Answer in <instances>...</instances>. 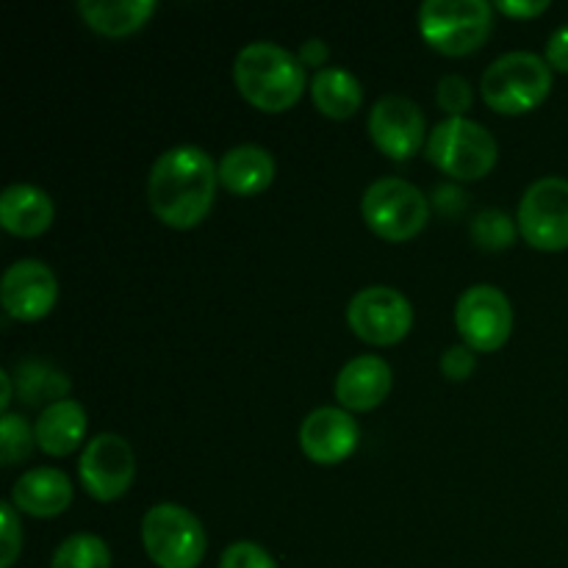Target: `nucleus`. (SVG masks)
<instances>
[{
  "mask_svg": "<svg viewBox=\"0 0 568 568\" xmlns=\"http://www.w3.org/2000/svg\"><path fill=\"white\" fill-rule=\"evenodd\" d=\"M220 186V164L203 148L178 144L161 153L150 166V211L172 231L197 227L214 205Z\"/></svg>",
  "mask_w": 568,
  "mask_h": 568,
  "instance_id": "1",
  "label": "nucleus"
},
{
  "mask_svg": "<svg viewBox=\"0 0 568 568\" xmlns=\"http://www.w3.org/2000/svg\"><path fill=\"white\" fill-rule=\"evenodd\" d=\"M233 81L250 105L266 114H281L303 98L308 75L292 50L277 42H250L236 53Z\"/></svg>",
  "mask_w": 568,
  "mask_h": 568,
  "instance_id": "2",
  "label": "nucleus"
},
{
  "mask_svg": "<svg viewBox=\"0 0 568 568\" xmlns=\"http://www.w3.org/2000/svg\"><path fill=\"white\" fill-rule=\"evenodd\" d=\"M552 67L544 55L514 50L491 61L480 78V94L497 114H527L549 98Z\"/></svg>",
  "mask_w": 568,
  "mask_h": 568,
  "instance_id": "3",
  "label": "nucleus"
},
{
  "mask_svg": "<svg viewBox=\"0 0 568 568\" xmlns=\"http://www.w3.org/2000/svg\"><path fill=\"white\" fill-rule=\"evenodd\" d=\"M425 153L444 175L455 181H480L499 159L497 139L469 116H447L427 136Z\"/></svg>",
  "mask_w": 568,
  "mask_h": 568,
  "instance_id": "4",
  "label": "nucleus"
},
{
  "mask_svg": "<svg viewBox=\"0 0 568 568\" xmlns=\"http://www.w3.org/2000/svg\"><path fill=\"white\" fill-rule=\"evenodd\" d=\"M361 214L375 236L386 242H410L425 231L430 203L419 186L403 178H381L361 197Z\"/></svg>",
  "mask_w": 568,
  "mask_h": 568,
  "instance_id": "5",
  "label": "nucleus"
},
{
  "mask_svg": "<svg viewBox=\"0 0 568 568\" xmlns=\"http://www.w3.org/2000/svg\"><path fill=\"white\" fill-rule=\"evenodd\" d=\"M142 544L159 568H197L205 558V530L183 505L161 503L144 514Z\"/></svg>",
  "mask_w": 568,
  "mask_h": 568,
  "instance_id": "6",
  "label": "nucleus"
},
{
  "mask_svg": "<svg viewBox=\"0 0 568 568\" xmlns=\"http://www.w3.org/2000/svg\"><path fill=\"white\" fill-rule=\"evenodd\" d=\"M494 26L486 0H427L419 6V31L433 50L466 55L480 48Z\"/></svg>",
  "mask_w": 568,
  "mask_h": 568,
  "instance_id": "7",
  "label": "nucleus"
},
{
  "mask_svg": "<svg viewBox=\"0 0 568 568\" xmlns=\"http://www.w3.org/2000/svg\"><path fill=\"white\" fill-rule=\"evenodd\" d=\"M521 239L541 253L568 250V181L558 175L538 178L527 186L516 214Z\"/></svg>",
  "mask_w": 568,
  "mask_h": 568,
  "instance_id": "8",
  "label": "nucleus"
},
{
  "mask_svg": "<svg viewBox=\"0 0 568 568\" xmlns=\"http://www.w3.org/2000/svg\"><path fill=\"white\" fill-rule=\"evenodd\" d=\"M455 325L466 347L475 353H497L514 331V305L503 288L477 283L466 288L455 305Z\"/></svg>",
  "mask_w": 568,
  "mask_h": 568,
  "instance_id": "9",
  "label": "nucleus"
},
{
  "mask_svg": "<svg viewBox=\"0 0 568 568\" xmlns=\"http://www.w3.org/2000/svg\"><path fill=\"white\" fill-rule=\"evenodd\" d=\"M347 325L361 342L392 347L399 344L414 327V308L392 286H366L349 300Z\"/></svg>",
  "mask_w": 568,
  "mask_h": 568,
  "instance_id": "10",
  "label": "nucleus"
},
{
  "mask_svg": "<svg viewBox=\"0 0 568 568\" xmlns=\"http://www.w3.org/2000/svg\"><path fill=\"white\" fill-rule=\"evenodd\" d=\"M78 475L89 497L98 503H114L131 488L136 477V455L133 447L116 433H100L83 444Z\"/></svg>",
  "mask_w": 568,
  "mask_h": 568,
  "instance_id": "11",
  "label": "nucleus"
},
{
  "mask_svg": "<svg viewBox=\"0 0 568 568\" xmlns=\"http://www.w3.org/2000/svg\"><path fill=\"white\" fill-rule=\"evenodd\" d=\"M369 139L392 161H408L425 142V114L405 94H386L369 111Z\"/></svg>",
  "mask_w": 568,
  "mask_h": 568,
  "instance_id": "12",
  "label": "nucleus"
},
{
  "mask_svg": "<svg viewBox=\"0 0 568 568\" xmlns=\"http://www.w3.org/2000/svg\"><path fill=\"white\" fill-rule=\"evenodd\" d=\"M59 300V283L44 261L22 258L3 272L0 281V303L11 320L37 322L53 311Z\"/></svg>",
  "mask_w": 568,
  "mask_h": 568,
  "instance_id": "13",
  "label": "nucleus"
},
{
  "mask_svg": "<svg viewBox=\"0 0 568 568\" xmlns=\"http://www.w3.org/2000/svg\"><path fill=\"white\" fill-rule=\"evenodd\" d=\"M358 438L361 430L353 414L333 405L311 410L300 425V447L305 458L320 466H336L347 460L358 447Z\"/></svg>",
  "mask_w": 568,
  "mask_h": 568,
  "instance_id": "14",
  "label": "nucleus"
},
{
  "mask_svg": "<svg viewBox=\"0 0 568 568\" xmlns=\"http://www.w3.org/2000/svg\"><path fill=\"white\" fill-rule=\"evenodd\" d=\"M394 375L392 366L377 355H358L347 361L336 377V399L349 414H366L375 410L377 405L386 403L392 394Z\"/></svg>",
  "mask_w": 568,
  "mask_h": 568,
  "instance_id": "15",
  "label": "nucleus"
},
{
  "mask_svg": "<svg viewBox=\"0 0 568 568\" xmlns=\"http://www.w3.org/2000/svg\"><path fill=\"white\" fill-rule=\"evenodd\" d=\"M72 503V483L70 477L53 466H39V469L26 471L14 480L11 488V505L20 514L33 516V519H53L61 516Z\"/></svg>",
  "mask_w": 568,
  "mask_h": 568,
  "instance_id": "16",
  "label": "nucleus"
},
{
  "mask_svg": "<svg viewBox=\"0 0 568 568\" xmlns=\"http://www.w3.org/2000/svg\"><path fill=\"white\" fill-rule=\"evenodd\" d=\"M53 200L31 183H11L0 194V225L20 239L42 236L53 225Z\"/></svg>",
  "mask_w": 568,
  "mask_h": 568,
  "instance_id": "17",
  "label": "nucleus"
},
{
  "mask_svg": "<svg viewBox=\"0 0 568 568\" xmlns=\"http://www.w3.org/2000/svg\"><path fill=\"white\" fill-rule=\"evenodd\" d=\"M87 410L75 399H59V403L44 405L39 414L33 433H37V447L44 455L53 458H64V455L75 453L87 438Z\"/></svg>",
  "mask_w": 568,
  "mask_h": 568,
  "instance_id": "18",
  "label": "nucleus"
},
{
  "mask_svg": "<svg viewBox=\"0 0 568 568\" xmlns=\"http://www.w3.org/2000/svg\"><path fill=\"white\" fill-rule=\"evenodd\" d=\"M275 181V159L261 144H236L220 161V183L231 194L253 197Z\"/></svg>",
  "mask_w": 568,
  "mask_h": 568,
  "instance_id": "19",
  "label": "nucleus"
},
{
  "mask_svg": "<svg viewBox=\"0 0 568 568\" xmlns=\"http://www.w3.org/2000/svg\"><path fill=\"white\" fill-rule=\"evenodd\" d=\"M155 0H81L78 14L103 37H128L155 14Z\"/></svg>",
  "mask_w": 568,
  "mask_h": 568,
  "instance_id": "20",
  "label": "nucleus"
},
{
  "mask_svg": "<svg viewBox=\"0 0 568 568\" xmlns=\"http://www.w3.org/2000/svg\"><path fill=\"white\" fill-rule=\"evenodd\" d=\"M311 100L327 120H349L364 103V89L344 67H325L311 78Z\"/></svg>",
  "mask_w": 568,
  "mask_h": 568,
  "instance_id": "21",
  "label": "nucleus"
},
{
  "mask_svg": "<svg viewBox=\"0 0 568 568\" xmlns=\"http://www.w3.org/2000/svg\"><path fill=\"white\" fill-rule=\"evenodd\" d=\"M17 383H20V394L28 405H39L44 399L59 403L70 394L67 375H61L48 364H37V361H26V364L17 366Z\"/></svg>",
  "mask_w": 568,
  "mask_h": 568,
  "instance_id": "22",
  "label": "nucleus"
},
{
  "mask_svg": "<svg viewBox=\"0 0 568 568\" xmlns=\"http://www.w3.org/2000/svg\"><path fill=\"white\" fill-rule=\"evenodd\" d=\"M50 568H111V549L100 536L75 532L59 544Z\"/></svg>",
  "mask_w": 568,
  "mask_h": 568,
  "instance_id": "23",
  "label": "nucleus"
},
{
  "mask_svg": "<svg viewBox=\"0 0 568 568\" xmlns=\"http://www.w3.org/2000/svg\"><path fill=\"white\" fill-rule=\"evenodd\" d=\"M516 222L510 220L505 211L499 209H486L471 220V242L480 250H488V253H499V250L514 247L516 242Z\"/></svg>",
  "mask_w": 568,
  "mask_h": 568,
  "instance_id": "24",
  "label": "nucleus"
},
{
  "mask_svg": "<svg viewBox=\"0 0 568 568\" xmlns=\"http://www.w3.org/2000/svg\"><path fill=\"white\" fill-rule=\"evenodd\" d=\"M37 447V433L20 414L0 416V464L14 466L26 460Z\"/></svg>",
  "mask_w": 568,
  "mask_h": 568,
  "instance_id": "25",
  "label": "nucleus"
},
{
  "mask_svg": "<svg viewBox=\"0 0 568 568\" xmlns=\"http://www.w3.org/2000/svg\"><path fill=\"white\" fill-rule=\"evenodd\" d=\"M471 92L469 81L460 75H444L436 87V103L442 105V111H447L449 116H464L471 109Z\"/></svg>",
  "mask_w": 568,
  "mask_h": 568,
  "instance_id": "26",
  "label": "nucleus"
},
{
  "mask_svg": "<svg viewBox=\"0 0 568 568\" xmlns=\"http://www.w3.org/2000/svg\"><path fill=\"white\" fill-rule=\"evenodd\" d=\"M22 527L17 508L11 503L0 505V568H11L20 558Z\"/></svg>",
  "mask_w": 568,
  "mask_h": 568,
  "instance_id": "27",
  "label": "nucleus"
},
{
  "mask_svg": "<svg viewBox=\"0 0 568 568\" xmlns=\"http://www.w3.org/2000/svg\"><path fill=\"white\" fill-rule=\"evenodd\" d=\"M220 568H277V564L258 544L236 541L222 552Z\"/></svg>",
  "mask_w": 568,
  "mask_h": 568,
  "instance_id": "28",
  "label": "nucleus"
},
{
  "mask_svg": "<svg viewBox=\"0 0 568 568\" xmlns=\"http://www.w3.org/2000/svg\"><path fill=\"white\" fill-rule=\"evenodd\" d=\"M442 372L444 377H449L453 383H460V381H469L471 372L477 369V355L475 349L466 347V344H455V347H449L447 353L442 355Z\"/></svg>",
  "mask_w": 568,
  "mask_h": 568,
  "instance_id": "29",
  "label": "nucleus"
},
{
  "mask_svg": "<svg viewBox=\"0 0 568 568\" xmlns=\"http://www.w3.org/2000/svg\"><path fill=\"white\" fill-rule=\"evenodd\" d=\"M297 59H300V64L305 67V70H325V64H327V59H331V48H327L325 44V39H320V37H311V39H305L303 44H300V53H297Z\"/></svg>",
  "mask_w": 568,
  "mask_h": 568,
  "instance_id": "30",
  "label": "nucleus"
},
{
  "mask_svg": "<svg viewBox=\"0 0 568 568\" xmlns=\"http://www.w3.org/2000/svg\"><path fill=\"white\" fill-rule=\"evenodd\" d=\"M544 59H547V64L552 67V70L568 72V22L549 37Z\"/></svg>",
  "mask_w": 568,
  "mask_h": 568,
  "instance_id": "31",
  "label": "nucleus"
},
{
  "mask_svg": "<svg viewBox=\"0 0 568 568\" xmlns=\"http://www.w3.org/2000/svg\"><path fill=\"white\" fill-rule=\"evenodd\" d=\"M497 9L503 14L516 17V20H532V17L544 14L549 9L547 0H499Z\"/></svg>",
  "mask_w": 568,
  "mask_h": 568,
  "instance_id": "32",
  "label": "nucleus"
},
{
  "mask_svg": "<svg viewBox=\"0 0 568 568\" xmlns=\"http://www.w3.org/2000/svg\"><path fill=\"white\" fill-rule=\"evenodd\" d=\"M11 381H14V377H11L9 372H0V386H3V394H0V410H3V414H9L11 405Z\"/></svg>",
  "mask_w": 568,
  "mask_h": 568,
  "instance_id": "33",
  "label": "nucleus"
}]
</instances>
